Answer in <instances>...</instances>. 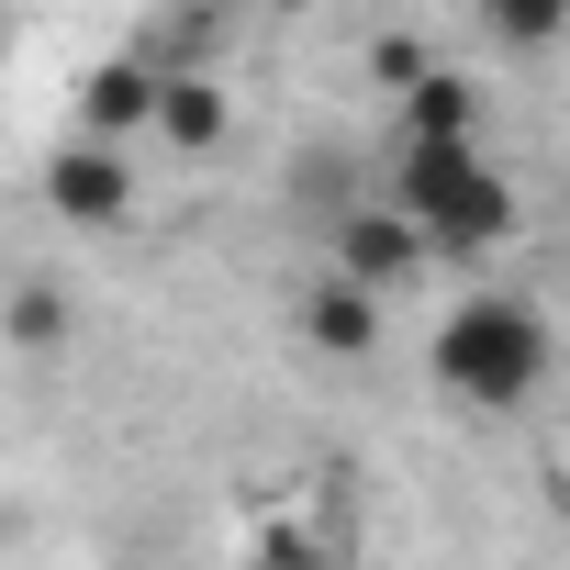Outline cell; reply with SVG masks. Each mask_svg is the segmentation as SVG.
I'll return each mask as SVG.
<instances>
[{"mask_svg":"<svg viewBox=\"0 0 570 570\" xmlns=\"http://www.w3.org/2000/svg\"><path fill=\"white\" fill-rule=\"evenodd\" d=\"M425 370H436L448 403H470V414H514V403L548 381V314L514 303V292H470V303H448Z\"/></svg>","mask_w":570,"mask_h":570,"instance_id":"1","label":"cell"},{"mask_svg":"<svg viewBox=\"0 0 570 570\" xmlns=\"http://www.w3.org/2000/svg\"><path fill=\"white\" fill-rule=\"evenodd\" d=\"M403 202H414V224H425L448 257H492V246H514V224H525V202H514V179L481 157V135L403 146Z\"/></svg>","mask_w":570,"mask_h":570,"instance_id":"2","label":"cell"},{"mask_svg":"<svg viewBox=\"0 0 570 570\" xmlns=\"http://www.w3.org/2000/svg\"><path fill=\"white\" fill-rule=\"evenodd\" d=\"M46 202L68 224H124L135 213V168H124V135H68L46 157Z\"/></svg>","mask_w":570,"mask_h":570,"instance_id":"3","label":"cell"},{"mask_svg":"<svg viewBox=\"0 0 570 570\" xmlns=\"http://www.w3.org/2000/svg\"><path fill=\"white\" fill-rule=\"evenodd\" d=\"M425 257H436V235L414 224V202H392V213H347V224H336V268H358L370 292H403Z\"/></svg>","mask_w":570,"mask_h":570,"instance_id":"4","label":"cell"},{"mask_svg":"<svg viewBox=\"0 0 570 570\" xmlns=\"http://www.w3.org/2000/svg\"><path fill=\"white\" fill-rule=\"evenodd\" d=\"M303 336H314L325 358H370V347H381V292H370L358 268H325L314 292H303Z\"/></svg>","mask_w":570,"mask_h":570,"instance_id":"5","label":"cell"},{"mask_svg":"<svg viewBox=\"0 0 570 570\" xmlns=\"http://www.w3.org/2000/svg\"><path fill=\"white\" fill-rule=\"evenodd\" d=\"M157 90H168L157 57H112V68H90V90H79V135H135V124H157Z\"/></svg>","mask_w":570,"mask_h":570,"instance_id":"6","label":"cell"},{"mask_svg":"<svg viewBox=\"0 0 570 570\" xmlns=\"http://www.w3.org/2000/svg\"><path fill=\"white\" fill-rule=\"evenodd\" d=\"M470 112H481V90H470L459 68L403 79V146H448V135H470Z\"/></svg>","mask_w":570,"mask_h":570,"instance_id":"7","label":"cell"},{"mask_svg":"<svg viewBox=\"0 0 570 570\" xmlns=\"http://www.w3.org/2000/svg\"><path fill=\"white\" fill-rule=\"evenodd\" d=\"M224 124H235V112H224V90H213L202 68H168V90H157V135H168V146H190V157H213V146H224Z\"/></svg>","mask_w":570,"mask_h":570,"instance_id":"8","label":"cell"},{"mask_svg":"<svg viewBox=\"0 0 570 570\" xmlns=\"http://www.w3.org/2000/svg\"><path fill=\"white\" fill-rule=\"evenodd\" d=\"M481 35L514 57H548V46H570V0H481Z\"/></svg>","mask_w":570,"mask_h":570,"instance_id":"9","label":"cell"},{"mask_svg":"<svg viewBox=\"0 0 570 570\" xmlns=\"http://www.w3.org/2000/svg\"><path fill=\"white\" fill-rule=\"evenodd\" d=\"M57 325H68V314H57V292H46V279H23V303H12V336H23V347H57Z\"/></svg>","mask_w":570,"mask_h":570,"instance_id":"10","label":"cell"},{"mask_svg":"<svg viewBox=\"0 0 570 570\" xmlns=\"http://www.w3.org/2000/svg\"><path fill=\"white\" fill-rule=\"evenodd\" d=\"M559 503H570V470H559Z\"/></svg>","mask_w":570,"mask_h":570,"instance_id":"11","label":"cell"}]
</instances>
